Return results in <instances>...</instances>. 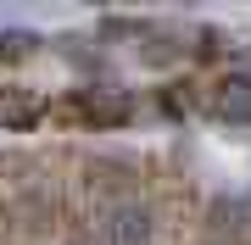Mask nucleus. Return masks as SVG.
Here are the masks:
<instances>
[{"label":"nucleus","mask_w":251,"mask_h":245,"mask_svg":"<svg viewBox=\"0 0 251 245\" xmlns=\"http://www.w3.org/2000/svg\"><path fill=\"white\" fill-rule=\"evenodd\" d=\"M212 111H218V117H229V123H251V78L224 84V95L212 100Z\"/></svg>","instance_id":"2"},{"label":"nucleus","mask_w":251,"mask_h":245,"mask_svg":"<svg viewBox=\"0 0 251 245\" xmlns=\"http://www.w3.org/2000/svg\"><path fill=\"white\" fill-rule=\"evenodd\" d=\"M246 67H251V50H246Z\"/></svg>","instance_id":"3"},{"label":"nucleus","mask_w":251,"mask_h":245,"mask_svg":"<svg viewBox=\"0 0 251 245\" xmlns=\"http://www.w3.org/2000/svg\"><path fill=\"white\" fill-rule=\"evenodd\" d=\"M145 234H151V212H145V206H117V218H112V228H106V240L140 245Z\"/></svg>","instance_id":"1"}]
</instances>
